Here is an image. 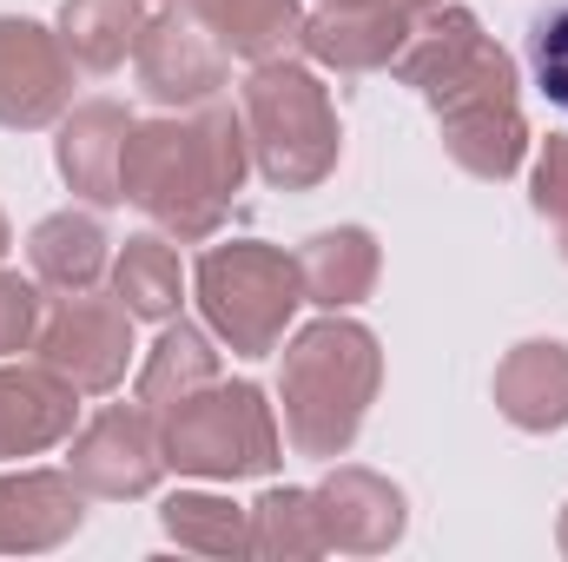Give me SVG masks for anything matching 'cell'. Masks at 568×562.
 Instances as JSON below:
<instances>
[{
	"label": "cell",
	"instance_id": "obj_22",
	"mask_svg": "<svg viewBox=\"0 0 568 562\" xmlns=\"http://www.w3.org/2000/svg\"><path fill=\"white\" fill-rule=\"evenodd\" d=\"M159 530L192 556H252V510L219 490H172L159 503Z\"/></svg>",
	"mask_w": 568,
	"mask_h": 562
},
{
	"label": "cell",
	"instance_id": "obj_9",
	"mask_svg": "<svg viewBox=\"0 0 568 562\" xmlns=\"http://www.w3.org/2000/svg\"><path fill=\"white\" fill-rule=\"evenodd\" d=\"M67 470L87 496H106V503H133L152 496L159 476H165V450H159V411L133 404H106L67 436Z\"/></svg>",
	"mask_w": 568,
	"mask_h": 562
},
{
	"label": "cell",
	"instance_id": "obj_18",
	"mask_svg": "<svg viewBox=\"0 0 568 562\" xmlns=\"http://www.w3.org/2000/svg\"><path fill=\"white\" fill-rule=\"evenodd\" d=\"M384 272V252L364 225H331V232H311L297 245V279H304V304H324V311H351L377 291Z\"/></svg>",
	"mask_w": 568,
	"mask_h": 562
},
{
	"label": "cell",
	"instance_id": "obj_11",
	"mask_svg": "<svg viewBox=\"0 0 568 562\" xmlns=\"http://www.w3.org/2000/svg\"><path fill=\"white\" fill-rule=\"evenodd\" d=\"M311 496H317V516H324V543L344 550V556H384L410 530L404 490L390 476L364 470V463H337Z\"/></svg>",
	"mask_w": 568,
	"mask_h": 562
},
{
	"label": "cell",
	"instance_id": "obj_32",
	"mask_svg": "<svg viewBox=\"0 0 568 562\" xmlns=\"http://www.w3.org/2000/svg\"><path fill=\"white\" fill-rule=\"evenodd\" d=\"M159 7H192V0H159Z\"/></svg>",
	"mask_w": 568,
	"mask_h": 562
},
{
	"label": "cell",
	"instance_id": "obj_20",
	"mask_svg": "<svg viewBox=\"0 0 568 562\" xmlns=\"http://www.w3.org/2000/svg\"><path fill=\"white\" fill-rule=\"evenodd\" d=\"M192 13L245 67L297 53V33H304V0H192Z\"/></svg>",
	"mask_w": 568,
	"mask_h": 562
},
{
	"label": "cell",
	"instance_id": "obj_17",
	"mask_svg": "<svg viewBox=\"0 0 568 562\" xmlns=\"http://www.w3.org/2000/svg\"><path fill=\"white\" fill-rule=\"evenodd\" d=\"M27 265L40 291H100V279L113 272V239L93 212H47L33 232H27Z\"/></svg>",
	"mask_w": 568,
	"mask_h": 562
},
{
	"label": "cell",
	"instance_id": "obj_13",
	"mask_svg": "<svg viewBox=\"0 0 568 562\" xmlns=\"http://www.w3.org/2000/svg\"><path fill=\"white\" fill-rule=\"evenodd\" d=\"M73 423H80V391L60 371H47L40 358L33 364L0 358V463H20V456L67 443Z\"/></svg>",
	"mask_w": 568,
	"mask_h": 562
},
{
	"label": "cell",
	"instance_id": "obj_1",
	"mask_svg": "<svg viewBox=\"0 0 568 562\" xmlns=\"http://www.w3.org/2000/svg\"><path fill=\"white\" fill-rule=\"evenodd\" d=\"M404 87H417L436 113L443 152L469 179H516L529 159V120L516 100V60L483 33V20L456 0L410 20V40L390 67Z\"/></svg>",
	"mask_w": 568,
	"mask_h": 562
},
{
	"label": "cell",
	"instance_id": "obj_29",
	"mask_svg": "<svg viewBox=\"0 0 568 562\" xmlns=\"http://www.w3.org/2000/svg\"><path fill=\"white\" fill-rule=\"evenodd\" d=\"M13 252V225H7V212H0V259Z\"/></svg>",
	"mask_w": 568,
	"mask_h": 562
},
{
	"label": "cell",
	"instance_id": "obj_27",
	"mask_svg": "<svg viewBox=\"0 0 568 562\" xmlns=\"http://www.w3.org/2000/svg\"><path fill=\"white\" fill-rule=\"evenodd\" d=\"M529 205L549 219V225H568V133H549L542 152H536V172H529Z\"/></svg>",
	"mask_w": 568,
	"mask_h": 562
},
{
	"label": "cell",
	"instance_id": "obj_6",
	"mask_svg": "<svg viewBox=\"0 0 568 562\" xmlns=\"http://www.w3.org/2000/svg\"><path fill=\"white\" fill-rule=\"evenodd\" d=\"M192 291H199V311H205V331L219 344H232L239 358H272L304 304V279H297V259L265 245V239H232V245H212L199 265H192Z\"/></svg>",
	"mask_w": 568,
	"mask_h": 562
},
{
	"label": "cell",
	"instance_id": "obj_25",
	"mask_svg": "<svg viewBox=\"0 0 568 562\" xmlns=\"http://www.w3.org/2000/svg\"><path fill=\"white\" fill-rule=\"evenodd\" d=\"M529 73H536V93L568 120V0L529 20Z\"/></svg>",
	"mask_w": 568,
	"mask_h": 562
},
{
	"label": "cell",
	"instance_id": "obj_5",
	"mask_svg": "<svg viewBox=\"0 0 568 562\" xmlns=\"http://www.w3.org/2000/svg\"><path fill=\"white\" fill-rule=\"evenodd\" d=\"M159 450L165 470L199 476V483H245V476H272L278 470V418L265 404L258 384H205L192 398H179L172 411H159Z\"/></svg>",
	"mask_w": 568,
	"mask_h": 562
},
{
	"label": "cell",
	"instance_id": "obj_10",
	"mask_svg": "<svg viewBox=\"0 0 568 562\" xmlns=\"http://www.w3.org/2000/svg\"><path fill=\"white\" fill-rule=\"evenodd\" d=\"M67 107H73V53L60 47V33L27 13H0V127L40 133L60 127Z\"/></svg>",
	"mask_w": 568,
	"mask_h": 562
},
{
	"label": "cell",
	"instance_id": "obj_16",
	"mask_svg": "<svg viewBox=\"0 0 568 562\" xmlns=\"http://www.w3.org/2000/svg\"><path fill=\"white\" fill-rule=\"evenodd\" d=\"M496 411L529 430L549 436L568 423V344L562 338H523L503 364H496Z\"/></svg>",
	"mask_w": 568,
	"mask_h": 562
},
{
	"label": "cell",
	"instance_id": "obj_19",
	"mask_svg": "<svg viewBox=\"0 0 568 562\" xmlns=\"http://www.w3.org/2000/svg\"><path fill=\"white\" fill-rule=\"evenodd\" d=\"M219 384V351H212V331L192 324V318H165L152 351H145L140 378H133V398L145 411H172L179 398Z\"/></svg>",
	"mask_w": 568,
	"mask_h": 562
},
{
	"label": "cell",
	"instance_id": "obj_26",
	"mask_svg": "<svg viewBox=\"0 0 568 562\" xmlns=\"http://www.w3.org/2000/svg\"><path fill=\"white\" fill-rule=\"evenodd\" d=\"M40 284L20 279V272H0V358H20L33 351V331H40Z\"/></svg>",
	"mask_w": 568,
	"mask_h": 562
},
{
	"label": "cell",
	"instance_id": "obj_4",
	"mask_svg": "<svg viewBox=\"0 0 568 562\" xmlns=\"http://www.w3.org/2000/svg\"><path fill=\"white\" fill-rule=\"evenodd\" d=\"M239 113H245V140H252V172L278 192H311L337 172V107L317 80V67L304 60H265L252 67V80L239 87Z\"/></svg>",
	"mask_w": 568,
	"mask_h": 562
},
{
	"label": "cell",
	"instance_id": "obj_23",
	"mask_svg": "<svg viewBox=\"0 0 568 562\" xmlns=\"http://www.w3.org/2000/svg\"><path fill=\"white\" fill-rule=\"evenodd\" d=\"M113 298H120L133 318H145V324L179 318V298H185V265H179L172 239H159V232L126 239V245L113 252Z\"/></svg>",
	"mask_w": 568,
	"mask_h": 562
},
{
	"label": "cell",
	"instance_id": "obj_14",
	"mask_svg": "<svg viewBox=\"0 0 568 562\" xmlns=\"http://www.w3.org/2000/svg\"><path fill=\"white\" fill-rule=\"evenodd\" d=\"M404 40H410V13H397V7H357V0L311 7L304 33H297V47L317 67H337V73H384V67H397Z\"/></svg>",
	"mask_w": 568,
	"mask_h": 562
},
{
	"label": "cell",
	"instance_id": "obj_8",
	"mask_svg": "<svg viewBox=\"0 0 568 562\" xmlns=\"http://www.w3.org/2000/svg\"><path fill=\"white\" fill-rule=\"evenodd\" d=\"M133 73H140V93L152 107L192 113V107H205V100L225 93L232 53L212 40V27L192 7H159V13H145V27H140Z\"/></svg>",
	"mask_w": 568,
	"mask_h": 562
},
{
	"label": "cell",
	"instance_id": "obj_3",
	"mask_svg": "<svg viewBox=\"0 0 568 562\" xmlns=\"http://www.w3.org/2000/svg\"><path fill=\"white\" fill-rule=\"evenodd\" d=\"M377 384H384V351H377V338L357 318L324 311L317 324H304L284 344V371H278L291 450L317 456V463H337L357 443L364 418H371Z\"/></svg>",
	"mask_w": 568,
	"mask_h": 562
},
{
	"label": "cell",
	"instance_id": "obj_31",
	"mask_svg": "<svg viewBox=\"0 0 568 562\" xmlns=\"http://www.w3.org/2000/svg\"><path fill=\"white\" fill-rule=\"evenodd\" d=\"M556 232H562V259H568V225H556Z\"/></svg>",
	"mask_w": 568,
	"mask_h": 562
},
{
	"label": "cell",
	"instance_id": "obj_7",
	"mask_svg": "<svg viewBox=\"0 0 568 562\" xmlns=\"http://www.w3.org/2000/svg\"><path fill=\"white\" fill-rule=\"evenodd\" d=\"M33 358L60 371L80 398H106L126 384V364H133V311L113 291H60L40 311Z\"/></svg>",
	"mask_w": 568,
	"mask_h": 562
},
{
	"label": "cell",
	"instance_id": "obj_15",
	"mask_svg": "<svg viewBox=\"0 0 568 562\" xmlns=\"http://www.w3.org/2000/svg\"><path fill=\"white\" fill-rule=\"evenodd\" d=\"M133 133V113L120 100H87L60 113V140H53V165L60 179L87 199V205H120V152Z\"/></svg>",
	"mask_w": 568,
	"mask_h": 562
},
{
	"label": "cell",
	"instance_id": "obj_28",
	"mask_svg": "<svg viewBox=\"0 0 568 562\" xmlns=\"http://www.w3.org/2000/svg\"><path fill=\"white\" fill-rule=\"evenodd\" d=\"M317 7H337V0H317ZM357 7H397V13H429V7H443V0H357Z\"/></svg>",
	"mask_w": 568,
	"mask_h": 562
},
{
	"label": "cell",
	"instance_id": "obj_30",
	"mask_svg": "<svg viewBox=\"0 0 568 562\" xmlns=\"http://www.w3.org/2000/svg\"><path fill=\"white\" fill-rule=\"evenodd\" d=\"M556 543H562V556H568V510H562V523H556Z\"/></svg>",
	"mask_w": 568,
	"mask_h": 562
},
{
	"label": "cell",
	"instance_id": "obj_12",
	"mask_svg": "<svg viewBox=\"0 0 568 562\" xmlns=\"http://www.w3.org/2000/svg\"><path fill=\"white\" fill-rule=\"evenodd\" d=\"M87 490L73 470H0V556H40L80 536Z\"/></svg>",
	"mask_w": 568,
	"mask_h": 562
},
{
	"label": "cell",
	"instance_id": "obj_2",
	"mask_svg": "<svg viewBox=\"0 0 568 562\" xmlns=\"http://www.w3.org/2000/svg\"><path fill=\"white\" fill-rule=\"evenodd\" d=\"M252 172L245 113L225 100H205L192 113L133 120L120 152V199H133L165 239H212Z\"/></svg>",
	"mask_w": 568,
	"mask_h": 562
},
{
	"label": "cell",
	"instance_id": "obj_24",
	"mask_svg": "<svg viewBox=\"0 0 568 562\" xmlns=\"http://www.w3.org/2000/svg\"><path fill=\"white\" fill-rule=\"evenodd\" d=\"M252 556H272V562L331 556V543H324V516H317V496H311V490L272 483V490L252 503Z\"/></svg>",
	"mask_w": 568,
	"mask_h": 562
},
{
	"label": "cell",
	"instance_id": "obj_21",
	"mask_svg": "<svg viewBox=\"0 0 568 562\" xmlns=\"http://www.w3.org/2000/svg\"><path fill=\"white\" fill-rule=\"evenodd\" d=\"M145 27V0H60V47L73 53V67L87 73H113Z\"/></svg>",
	"mask_w": 568,
	"mask_h": 562
}]
</instances>
